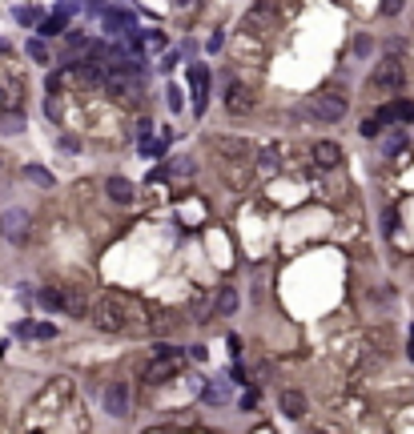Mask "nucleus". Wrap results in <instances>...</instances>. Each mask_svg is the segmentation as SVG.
<instances>
[{
  "label": "nucleus",
  "instance_id": "nucleus-19",
  "mask_svg": "<svg viewBox=\"0 0 414 434\" xmlns=\"http://www.w3.org/2000/svg\"><path fill=\"white\" fill-rule=\"evenodd\" d=\"M165 169H169L173 177H190L193 169H197V161H193V157H173L169 165H165Z\"/></svg>",
  "mask_w": 414,
  "mask_h": 434
},
{
  "label": "nucleus",
  "instance_id": "nucleus-21",
  "mask_svg": "<svg viewBox=\"0 0 414 434\" xmlns=\"http://www.w3.org/2000/svg\"><path fill=\"white\" fill-rule=\"evenodd\" d=\"M64 24H69V16L52 13V16H48V20H45V24H41V36H57V32H61Z\"/></svg>",
  "mask_w": 414,
  "mask_h": 434
},
{
  "label": "nucleus",
  "instance_id": "nucleus-34",
  "mask_svg": "<svg viewBox=\"0 0 414 434\" xmlns=\"http://www.w3.org/2000/svg\"><path fill=\"white\" fill-rule=\"evenodd\" d=\"M0 57H8V41L4 36H0Z\"/></svg>",
  "mask_w": 414,
  "mask_h": 434
},
{
  "label": "nucleus",
  "instance_id": "nucleus-20",
  "mask_svg": "<svg viewBox=\"0 0 414 434\" xmlns=\"http://www.w3.org/2000/svg\"><path fill=\"white\" fill-rule=\"evenodd\" d=\"M24 177H29V181H36L41 189H52V173H48V169H41V165H29V169H24Z\"/></svg>",
  "mask_w": 414,
  "mask_h": 434
},
{
  "label": "nucleus",
  "instance_id": "nucleus-35",
  "mask_svg": "<svg viewBox=\"0 0 414 434\" xmlns=\"http://www.w3.org/2000/svg\"><path fill=\"white\" fill-rule=\"evenodd\" d=\"M411 358H414V330H411Z\"/></svg>",
  "mask_w": 414,
  "mask_h": 434
},
{
  "label": "nucleus",
  "instance_id": "nucleus-25",
  "mask_svg": "<svg viewBox=\"0 0 414 434\" xmlns=\"http://www.w3.org/2000/svg\"><path fill=\"white\" fill-rule=\"evenodd\" d=\"M262 157L266 161H257V169H262V173H273V169H278V153L270 149V153H262Z\"/></svg>",
  "mask_w": 414,
  "mask_h": 434
},
{
  "label": "nucleus",
  "instance_id": "nucleus-16",
  "mask_svg": "<svg viewBox=\"0 0 414 434\" xmlns=\"http://www.w3.org/2000/svg\"><path fill=\"white\" fill-rule=\"evenodd\" d=\"M201 402H209V406H222V402H229V382H206L201 386Z\"/></svg>",
  "mask_w": 414,
  "mask_h": 434
},
{
  "label": "nucleus",
  "instance_id": "nucleus-24",
  "mask_svg": "<svg viewBox=\"0 0 414 434\" xmlns=\"http://www.w3.org/2000/svg\"><path fill=\"white\" fill-rule=\"evenodd\" d=\"M383 117H378V113H374V117H370V121H362V137H378V133H383Z\"/></svg>",
  "mask_w": 414,
  "mask_h": 434
},
{
  "label": "nucleus",
  "instance_id": "nucleus-27",
  "mask_svg": "<svg viewBox=\"0 0 414 434\" xmlns=\"http://www.w3.org/2000/svg\"><path fill=\"white\" fill-rule=\"evenodd\" d=\"M370 48H374L370 45V36H358V41H354V52H358V57H366Z\"/></svg>",
  "mask_w": 414,
  "mask_h": 434
},
{
  "label": "nucleus",
  "instance_id": "nucleus-1",
  "mask_svg": "<svg viewBox=\"0 0 414 434\" xmlns=\"http://www.w3.org/2000/svg\"><path fill=\"white\" fill-rule=\"evenodd\" d=\"M129 318H133V305L121 298V294H101L93 305V326L101 330V334H121V330H129Z\"/></svg>",
  "mask_w": 414,
  "mask_h": 434
},
{
  "label": "nucleus",
  "instance_id": "nucleus-29",
  "mask_svg": "<svg viewBox=\"0 0 414 434\" xmlns=\"http://www.w3.org/2000/svg\"><path fill=\"white\" fill-rule=\"evenodd\" d=\"M222 45H225V32H213L209 36V52H222Z\"/></svg>",
  "mask_w": 414,
  "mask_h": 434
},
{
  "label": "nucleus",
  "instance_id": "nucleus-9",
  "mask_svg": "<svg viewBox=\"0 0 414 434\" xmlns=\"http://www.w3.org/2000/svg\"><path fill=\"white\" fill-rule=\"evenodd\" d=\"M190 85H193V113L201 117L209 105V68L206 64H193L190 68Z\"/></svg>",
  "mask_w": 414,
  "mask_h": 434
},
{
  "label": "nucleus",
  "instance_id": "nucleus-26",
  "mask_svg": "<svg viewBox=\"0 0 414 434\" xmlns=\"http://www.w3.org/2000/svg\"><path fill=\"white\" fill-rule=\"evenodd\" d=\"M149 133H153V121H137V141H149Z\"/></svg>",
  "mask_w": 414,
  "mask_h": 434
},
{
  "label": "nucleus",
  "instance_id": "nucleus-18",
  "mask_svg": "<svg viewBox=\"0 0 414 434\" xmlns=\"http://www.w3.org/2000/svg\"><path fill=\"white\" fill-rule=\"evenodd\" d=\"M0 133H8V137L24 133V113H20V109H4V117H0Z\"/></svg>",
  "mask_w": 414,
  "mask_h": 434
},
{
  "label": "nucleus",
  "instance_id": "nucleus-4",
  "mask_svg": "<svg viewBox=\"0 0 414 434\" xmlns=\"http://www.w3.org/2000/svg\"><path fill=\"white\" fill-rule=\"evenodd\" d=\"M29 209H20V205H8L4 213H0V238L4 241H13V245H24L29 241Z\"/></svg>",
  "mask_w": 414,
  "mask_h": 434
},
{
  "label": "nucleus",
  "instance_id": "nucleus-10",
  "mask_svg": "<svg viewBox=\"0 0 414 434\" xmlns=\"http://www.w3.org/2000/svg\"><path fill=\"white\" fill-rule=\"evenodd\" d=\"M105 193H109V201H117V205H133V197H137L133 181H125V177H109L105 181Z\"/></svg>",
  "mask_w": 414,
  "mask_h": 434
},
{
  "label": "nucleus",
  "instance_id": "nucleus-12",
  "mask_svg": "<svg viewBox=\"0 0 414 434\" xmlns=\"http://www.w3.org/2000/svg\"><path fill=\"white\" fill-rule=\"evenodd\" d=\"M282 414L286 418H306V394L302 390H282Z\"/></svg>",
  "mask_w": 414,
  "mask_h": 434
},
{
  "label": "nucleus",
  "instance_id": "nucleus-23",
  "mask_svg": "<svg viewBox=\"0 0 414 434\" xmlns=\"http://www.w3.org/2000/svg\"><path fill=\"white\" fill-rule=\"evenodd\" d=\"M29 57H32L36 64H48V48H45V41H36V36H32V41H29Z\"/></svg>",
  "mask_w": 414,
  "mask_h": 434
},
{
  "label": "nucleus",
  "instance_id": "nucleus-3",
  "mask_svg": "<svg viewBox=\"0 0 414 434\" xmlns=\"http://www.w3.org/2000/svg\"><path fill=\"white\" fill-rule=\"evenodd\" d=\"M257 109V93L250 85H241L238 77H225V113L234 117H245V113Z\"/></svg>",
  "mask_w": 414,
  "mask_h": 434
},
{
  "label": "nucleus",
  "instance_id": "nucleus-6",
  "mask_svg": "<svg viewBox=\"0 0 414 434\" xmlns=\"http://www.w3.org/2000/svg\"><path fill=\"white\" fill-rule=\"evenodd\" d=\"M101 410L109 418H129L133 410V394H129V382H109L101 390Z\"/></svg>",
  "mask_w": 414,
  "mask_h": 434
},
{
  "label": "nucleus",
  "instance_id": "nucleus-30",
  "mask_svg": "<svg viewBox=\"0 0 414 434\" xmlns=\"http://www.w3.org/2000/svg\"><path fill=\"white\" fill-rule=\"evenodd\" d=\"M16 20H20V24H32V20H36V13H32V8H16Z\"/></svg>",
  "mask_w": 414,
  "mask_h": 434
},
{
  "label": "nucleus",
  "instance_id": "nucleus-13",
  "mask_svg": "<svg viewBox=\"0 0 414 434\" xmlns=\"http://www.w3.org/2000/svg\"><path fill=\"white\" fill-rule=\"evenodd\" d=\"M20 96H24V80L8 77V85H0V105L4 109H20Z\"/></svg>",
  "mask_w": 414,
  "mask_h": 434
},
{
  "label": "nucleus",
  "instance_id": "nucleus-33",
  "mask_svg": "<svg viewBox=\"0 0 414 434\" xmlns=\"http://www.w3.org/2000/svg\"><path fill=\"white\" fill-rule=\"evenodd\" d=\"M399 229V217H394V209H386V233H394Z\"/></svg>",
  "mask_w": 414,
  "mask_h": 434
},
{
  "label": "nucleus",
  "instance_id": "nucleus-14",
  "mask_svg": "<svg viewBox=\"0 0 414 434\" xmlns=\"http://www.w3.org/2000/svg\"><path fill=\"white\" fill-rule=\"evenodd\" d=\"M238 289L234 286H222V294H217V302H213V318H229L234 310H238Z\"/></svg>",
  "mask_w": 414,
  "mask_h": 434
},
{
  "label": "nucleus",
  "instance_id": "nucleus-11",
  "mask_svg": "<svg viewBox=\"0 0 414 434\" xmlns=\"http://www.w3.org/2000/svg\"><path fill=\"white\" fill-rule=\"evenodd\" d=\"M61 294H64V314H69V318H85V314H89L85 294H80L77 286H61Z\"/></svg>",
  "mask_w": 414,
  "mask_h": 434
},
{
  "label": "nucleus",
  "instance_id": "nucleus-22",
  "mask_svg": "<svg viewBox=\"0 0 414 434\" xmlns=\"http://www.w3.org/2000/svg\"><path fill=\"white\" fill-rule=\"evenodd\" d=\"M213 145H217L222 153H250V145H245V141H238V137H234V141H229V137H217Z\"/></svg>",
  "mask_w": 414,
  "mask_h": 434
},
{
  "label": "nucleus",
  "instance_id": "nucleus-32",
  "mask_svg": "<svg viewBox=\"0 0 414 434\" xmlns=\"http://www.w3.org/2000/svg\"><path fill=\"white\" fill-rule=\"evenodd\" d=\"M169 93V109H181V89H165Z\"/></svg>",
  "mask_w": 414,
  "mask_h": 434
},
{
  "label": "nucleus",
  "instance_id": "nucleus-7",
  "mask_svg": "<svg viewBox=\"0 0 414 434\" xmlns=\"http://www.w3.org/2000/svg\"><path fill=\"white\" fill-rule=\"evenodd\" d=\"M310 117H314V121H326V125L342 121V117H346V96L342 93H318L310 101Z\"/></svg>",
  "mask_w": 414,
  "mask_h": 434
},
{
  "label": "nucleus",
  "instance_id": "nucleus-2",
  "mask_svg": "<svg viewBox=\"0 0 414 434\" xmlns=\"http://www.w3.org/2000/svg\"><path fill=\"white\" fill-rule=\"evenodd\" d=\"M181 366H185V350H177V346H157V354H153V362L145 366V382H169V378H177L181 374Z\"/></svg>",
  "mask_w": 414,
  "mask_h": 434
},
{
  "label": "nucleus",
  "instance_id": "nucleus-31",
  "mask_svg": "<svg viewBox=\"0 0 414 434\" xmlns=\"http://www.w3.org/2000/svg\"><path fill=\"white\" fill-rule=\"evenodd\" d=\"M57 145H61V149H69V153H77V149H80V141H77V137H61Z\"/></svg>",
  "mask_w": 414,
  "mask_h": 434
},
{
  "label": "nucleus",
  "instance_id": "nucleus-36",
  "mask_svg": "<svg viewBox=\"0 0 414 434\" xmlns=\"http://www.w3.org/2000/svg\"><path fill=\"white\" fill-rule=\"evenodd\" d=\"M177 4H190V0H177Z\"/></svg>",
  "mask_w": 414,
  "mask_h": 434
},
{
  "label": "nucleus",
  "instance_id": "nucleus-17",
  "mask_svg": "<svg viewBox=\"0 0 414 434\" xmlns=\"http://www.w3.org/2000/svg\"><path fill=\"white\" fill-rule=\"evenodd\" d=\"M36 302L45 305V310H52V314H64V294H61V286H45L41 294H36Z\"/></svg>",
  "mask_w": 414,
  "mask_h": 434
},
{
  "label": "nucleus",
  "instance_id": "nucleus-8",
  "mask_svg": "<svg viewBox=\"0 0 414 434\" xmlns=\"http://www.w3.org/2000/svg\"><path fill=\"white\" fill-rule=\"evenodd\" d=\"M273 24H278V16H273L270 4H254V8L245 13V20H241V29L250 32V36H266Z\"/></svg>",
  "mask_w": 414,
  "mask_h": 434
},
{
  "label": "nucleus",
  "instance_id": "nucleus-5",
  "mask_svg": "<svg viewBox=\"0 0 414 434\" xmlns=\"http://www.w3.org/2000/svg\"><path fill=\"white\" fill-rule=\"evenodd\" d=\"M406 73H402V61L399 57H386V61L374 64V77H370V89H378V93H399Z\"/></svg>",
  "mask_w": 414,
  "mask_h": 434
},
{
  "label": "nucleus",
  "instance_id": "nucleus-28",
  "mask_svg": "<svg viewBox=\"0 0 414 434\" xmlns=\"http://www.w3.org/2000/svg\"><path fill=\"white\" fill-rule=\"evenodd\" d=\"M383 13L386 16H399L402 13V0H383Z\"/></svg>",
  "mask_w": 414,
  "mask_h": 434
},
{
  "label": "nucleus",
  "instance_id": "nucleus-15",
  "mask_svg": "<svg viewBox=\"0 0 414 434\" xmlns=\"http://www.w3.org/2000/svg\"><path fill=\"white\" fill-rule=\"evenodd\" d=\"M314 161H318L322 169H334L338 161H342V149H338L334 141H318L314 145Z\"/></svg>",
  "mask_w": 414,
  "mask_h": 434
}]
</instances>
